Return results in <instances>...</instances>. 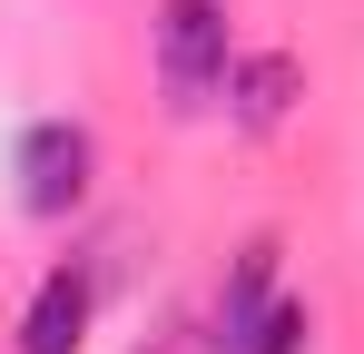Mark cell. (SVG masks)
I'll use <instances>...</instances> for the list:
<instances>
[{
	"label": "cell",
	"mask_w": 364,
	"mask_h": 354,
	"mask_svg": "<svg viewBox=\"0 0 364 354\" xmlns=\"http://www.w3.org/2000/svg\"><path fill=\"white\" fill-rule=\"evenodd\" d=\"M305 335H315V315H305L296 295H276V305L256 315V335H246L237 354H305Z\"/></svg>",
	"instance_id": "obj_6"
},
{
	"label": "cell",
	"mask_w": 364,
	"mask_h": 354,
	"mask_svg": "<svg viewBox=\"0 0 364 354\" xmlns=\"http://www.w3.org/2000/svg\"><path fill=\"white\" fill-rule=\"evenodd\" d=\"M158 89L168 118H207L237 79V40H227V0H158Z\"/></svg>",
	"instance_id": "obj_1"
},
{
	"label": "cell",
	"mask_w": 364,
	"mask_h": 354,
	"mask_svg": "<svg viewBox=\"0 0 364 354\" xmlns=\"http://www.w3.org/2000/svg\"><path fill=\"white\" fill-rule=\"evenodd\" d=\"M296 99H305V69H296V50H256V59H237V79H227V118L237 128H286L296 118Z\"/></svg>",
	"instance_id": "obj_4"
},
{
	"label": "cell",
	"mask_w": 364,
	"mask_h": 354,
	"mask_svg": "<svg viewBox=\"0 0 364 354\" xmlns=\"http://www.w3.org/2000/svg\"><path fill=\"white\" fill-rule=\"evenodd\" d=\"M266 305H276V236H256L237 266H227V286H217V335H207V345L237 354L246 335H256V315H266Z\"/></svg>",
	"instance_id": "obj_5"
},
{
	"label": "cell",
	"mask_w": 364,
	"mask_h": 354,
	"mask_svg": "<svg viewBox=\"0 0 364 354\" xmlns=\"http://www.w3.org/2000/svg\"><path fill=\"white\" fill-rule=\"evenodd\" d=\"M10 177H20V207L60 227V217H79V207H89L99 138H89L79 118H30V128H20V148H10Z\"/></svg>",
	"instance_id": "obj_2"
},
{
	"label": "cell",
	"mask_w": 364,
	"mask_h": 354,
	"mask_svg": "<svg viewBox=\"0 0 364 354\" xmlns=\"http://www.w3.org/2000/svg\"><path fill=\"white\" fill-rule=\"evenodd\" d=\"M89 315H99V276L89 266H50L40 295L20 305V354H79L89 345Z\"/></svg>",
	"instance_id": "obj_3"
}]
</instances>
